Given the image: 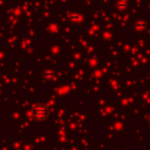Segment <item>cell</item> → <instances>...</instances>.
<instances>
[{
    "label": "cell",
    "mask_w": 150,
    "mask_h": 150,
    "mask_svg": "<svg viewBox=\"0 0 150 150\" xmlns=\"http://www.w3.org/2000/svg\"><path fill=\"white\" fill-rule=\"evenodd\" d=\"M33 115L36 120H45L48 116V108L42 103H38L33 107Z\"/></svg>",
    "instance_id": "obj_1"
},
{
    "label": "cell",
    "mask_w": 150,
    "mask_h": 150,
    "mask_svg": "<svg viewBox=\"0 0 150 150\" xmlns=\"http://www.w3.org/2000/svg\"><path fill=\"white\" fill-rule=\"evenodd\" d=\"M134 26H135V28L137 30H144L146 28V21L144 19H138V20L135 21V25Z\"/></svg>",
    "instance_id": "obj_2"
},
{
    "label": "cell",
    "mask_w": 150,
    "mask_h": 150,
    "mask_svg": "<svg viewBox=\"0 0 150 150\" xmlns=\"http://www.w3.org/2000/svg\"><path fill=\"white\" fill-rule=\"evenodd\" d=\"M116 6H117L121 11H123V9H125V8L128 7V4H127L125 0H118V1L116 2Z\"/></svg>",
    "instance_id": "obj_3"
},
{
    "label": "cell",
    "mask_w": 150,
    "mask_h": 150,
    "mask_svg": "<svg viewBox=\"0 0 150 150\" xmlns=\"http://www.w3.org/2000/svg\"><path fill=\"white\" fill-rule=\"evenodd\" d=\"M54 74H55V70L54 69H50V68L45 69V71H43V76L45 77H53Z\"/></svg>",
    "instance_id": "obj_4"
}]
</instances>
